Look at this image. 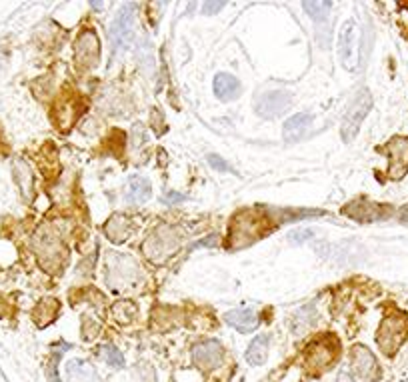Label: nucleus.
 <instances>
[{
	"mask_svg": "<svg viewBox=\"0 0 408 382\" xmlns=\"http://www.w3.org/2000/svg\"><path fill=\"white\" fill-rule=\"evenodd\" d=\"M35 249H37L40 265L50 272L60 270V267L66 262V247L60 240L58 232H55L50 227L38 230L37 238H35Z\"/></svg>",
	"mask_w": 408,
	"mask_h": 382,
	"instance_id": "obj_2",
	"label": "nucleus"
},
{
	"mask_svg": "<svg viewBox=\"0 0 408 382\" xmlns=\"http://www.w3.org/2000/svg\"><path fill=\"white\" fill-rule=\"evenodd\" d=\"M136 312H138V308L130 300H118L112 305V316L122 325H130L136 318Z\"/></svg>",
	"mask_w": 408,
	"mask_h": 382,
	"instance_id": "obj_23",
	"label": "nucleus"
},
{
	"mask_svg": "<svg viewBox=\"0 0 408 382\" xmlns=\"http://www.w3.org/2000/svg\"><path fill=\"white\" fill-rule=\"evenodd\" d=\"M306 234H313L310 230H298V232H293L290 234V242H304L308 236Z\"/></svg>",
	"mask_w": 408,
	"mask_h": 382,
	"instance_id": "obj_28",
	"label": "nucleus"
},
{
	"mask_svg": "<svg viewBox=\"0 0 408 382\" xmlns=\"http://www.w3.org/2000/svg\"><path fill=\"white\" fill-rule=\"evenodd\" d=\"M304 8L315 20H324L328 17V10L333 8L331 2H304Z\"/></svg>",
	"mask_w": 408,
	"mask_h": 382,
	"instance_id": "obj_26",
	"label": "nucleus"
},
{
	"mask_svg": "<svg viewBox=\"0 0 408 382\" xmlns=\"http://www.w3.org/2000/svg\"><path fill=\"white\" fill-rule=\"evenodd\" d=\"M214 93L216 96L224 100V102H230L234 98L241 96V82L230 75H216L214 78Z\"/></svg>",
	"mask_w": 408,
	"mask_h": 382,
	"instance_id": "obj_19",
	"label": "nucleus"
},
{
	"mask_svg": "<svg viewBox=\"0 0 408 382\" xmlns=\"http://www.w3.org/2000/svg\"><path fill=\"white\" fill-rule=\"evenodd\" d=\"M109 272L106 276L111 278L114 287H124V285H132L138 276H140V268L138 265L130 258V256H120V254H112L106 260Z\"/></svg>",
	"mask_w": 408,
	"mask_h": 382,
	"instance_id": "obj_7",
	"label": "nucleus"
},
{
	"mask_svg": "<svg viewBox=\"0 0 408 382\" xmlns=\"http://www.w3.org/2000/svg\"><path fill=\"white\" fill-rule=\"evenodd\" d=\"M167 200L168 202H178V200H185V196H180V194H172V192H170V194L167 196Z\"/></svg>",
	"mask_w": 408,
	"mask_h": 382,
	"instance_id": "obj_31",
	"label": "nucleus"
},
{
	"mask_svg": "<svg viewBox=\"0 0 408 382\" xmlns=\"http://www.w3.org/2000/svg\"><path fill=\"white\" fill-rule=\"evenodd\" d=\"M371 108H372L371 93H369L367 88L358 90V95L354 96L353 100H351L349 111H346V115H344V118H342V128H340V133H342V138H344L346 142L354 140V136L358 134V131H360V124H362V122H364V118L369 116Z\"/></svg>",
	"mask_w": 408,
	"mask_h": 382,
	"instance_id": "obj_3",
	"label": "nucleus"
},
{
	"mask_svg": "<svg viewBox=\"0 0 408 382\" xmlns=\"http://www.w3.org/2000/svg\"><path fill=\"white\" fill-rule=\"evenodd\" d=\"M351 363H353L354 370L358 372L360 379H364L367 382H376L380 376V368L376 363V356L372 354L371 350L362 344H356L351 350Z\"/></svg>",
	"mask_w": 408,
	"mask_h": 382,
	"instance_id": "obj_11",
	"label": "nucleus"
},
{
	"mask_svg": "<svg viewBox=\"0 0 408 382\" xmlns=\"http://www.w3.org/2000/svg\"><path fill=\"white\" fill-rule=\"evenodd\" d=\"M102 359H104V363L112 366V368H122L124 366V356H122V352L116 348V346H112V344H106V346H102Z\"/></svg>",
	"mask_w": 408,
	"mask_h": 382,
	"instance_id": "obj_25",
	"label": "nucleus"
},
{
	"mask_svg": "<svg viewBox=\"0 0 408 382\" xmlns=\"http://www.w3.org/2000/svg\"><path fill=\"white\" fill-rule=\"evenodd\" d=\"M58 300L56 298H44V300H40L35 308V312H33V316H35V321H37L38 326H46L50 325L53 321H55V316L58 314Z\"/></svg>",
	"mask_w": 408,
	"mask_h": 382,
	"instance_id": "obj_22",
	"label": "nucleus"
},
{
	"mask_svg": "<svg viewBox=\"0 0 408 382\" xmlns=\"http://www.w3.org/2000/svg\"><path fill=\"white\" fill-rule=\"evenodd\" d=\"M224 321L232 328L241 330V332H250L254 326L259 325V318H257V312L250 310V308H239V310H230L226 312Z\"/></svg>",
	"mask_w": 408,
	"mask_h": 382,
	"instance_id": "obj_15",
	"label": "nucleus"
},
{
	"mask_svg": "<svg viewBox=\"0 0 408 382\" xmlns=\"http://www.w3.org/2000/svg\"><path fill=\"white\" fill-rule=\"evenodd\" d=\"M338 52L342 66L349 70H356L360 64V28L354 19L346 20L342 30H340V40H338Z\"/></svg>",
	"mask_w": 408,
	"mask_h": 382,
	"instance_id": "obj_4",
	"label": "nucleus"
},
{
	"mask_svg": "<svg viewBox=\"0 0 408 382\" xmlns=\"http://www.w3.org/2000/svg\"><path fill=\"white\" fill-rule=\"evenodd\" d=\"M100 60V42L93 28L82 30L75 42V62L78 68H96Z\"/></svg>",
	"mask_w": 408,
	"mask_h": 382,
	"instance_id": "obj_6",
	"label": "nucleus"
},
{
	"mask_svg": "<svg viewBox=\"0 0 408 382\" xmlns=\"http://www.w3.org/2000/svg\"><path fill=\"white\" fill-rule=\"evenodd\" d=\"M66 376L68 382H98L96 370L93 368V364H89L86 361L80 359H73L66 364Z\"/></svg>",
	"mask_w": 408,
	"mask_h": 382,
	"instance_id": "obj_16",
	"label": "nucleus"
},
{
	"mask_svg": "<svg viewBox=\"0 0 408 382\" xmlns=\"http://www.w3.org/2000/svg\"><path fill=\"white\" fill-rule=\"evenodd\" d=\"M338 382H353V372L349 366H342L340 372H338Z\"/></svg>",
	"mask_w": 408,
	"mask_h": 382,
	"instance_id": "obj_29",
	"label": "nucleus"
},
{
	"mask_svg": "<svg viewBox=\"0 0 408 382\" xmlns=\"http://www.w3.org/2000/svg\"><path fill=\"white\" fill-rule=\"evenodd\" d=\"M150 182L145 176H132L127 184V192L124 198L129 200L130 204H142L150 198Z\"/></svg>",
	"mask_w": 408,
	"mask_h": 382,
	"instance_id": "obj_17",
	"label": "nucleus"
},
{
	"mask_svg": "<svg viewBox=\"0 0 408 382\" xmlns=\"http://www.w3.org/2000/svg\"><path fill=\"white\" fill-rule=\"evenodd\" d=\"M223 346L216 341H204V343L196 344L192 350V359L198 364L203 370H212L216 366L223 364Z\"/></svg>",
	"mask_w": 408,
	"mask_h": 382,
	"instance_id": "obj_14",
	"label": "nucleus"
},
{
	"mask_svg": "<svg viewBox=\"0 0 408 382\" xmlns=\"http://www.w3.org/2000/svg\"><path fill=\"white\" fill-rule=\"evenodd\" d=\"M183 245L180 232L170 227V225H160L150 232L147 240L142 242V254L154 265H163Z\"/></svg>",
	"mask_w": 408,
	"mask_h": 382,
	"instance_id": "obj_1",
	"label": "nucleus"
},
{
	"mask_svg": "<svg viewBox=\"0 0 408 382\" xmlns=\"http://www.w3.org/2000/svg\"><path fill=\"white\" fill-rule=\"evenodd\" d=\"M402 222H408V207L402 211Z\"/></svg>",
	"mask_w": 408,
	"mask_h": 382,
	"instance_id": "obj_32",
	"label": "nucleus"
},
{
	"mask_svg": "<svg viewBox=\"0 0 408 382\" xmlns=\"http://www.w3.org/2000/svg\"><path fill=\"white\" fill-rule=\"evenodd\" d=\"M208 162H210L216 171H230V166L224 162L223 158H219V156H214V154H210V156H208Z\"/></svg>",
	"mask_w": 408,
	"mask_h": 382,
	"instance_id": "obj_27",
	"label": "nucleus"
},
{
	"mask_svg": "<svg viewBox=\"0 0 408 382\" xmlns=\"http://www.w3.org/2000/svg\"><path fill=\"white\" fill-rule=\"evenodd\" d=\"M268 346H270L268 336H266V334H259V336L250 343L248 350H246V361L250 364H254V366L264 364L266 363V359H268Z\"/></svg>",
	"mask_w": 408,
	"mask_h": 382,
	"instance_id": "obj_21",
	"label": "nucleus"
},
{
	"mask_svg": "<svg viewBox=\"0 0 408 382\" xmlns=\"http://www.w3.org/2000/svg\"><path fill=\"white\" fill-rule=\"evenodd\" d=\"M15 176H17V182H19L20 191L28 196V194H30V189H33V172L28 169V164L22 162V160H17V162H15Z\"/></svg>",
	"mask_w": 408,
	"mask_h": 382,
	"instance_id": "obj_24",
	"label": "nucleus"
},
{
	"mask_svg": "<svg viewBox=\"0 0 408 382\" xmlns=\"http://www.w3.org/2000/svg\"><path fill=\"white\" fill-rule=\"evenodd\" d=\"M111 39L116 50H127L132 44V39H134V17H132V12L129 8L120 10V15L112 22Z\"/></svg>",
	"mask_w": 408,
	"mask_h": 382,
	"instance_id": "obj_12",
	"label": "nucleus"
},
{
	"mask_svg": "<svg viewBox=\"0 0 408 382\" xmlns=\"http://www.w3.org/2000/svg\"><path fill=\"white\" fill-rule=\"evenodd\" d=\"M336 356V341L333 338H320L308 346L306 354H304V363L310 370H324L328 364L333 363Z\"/></svg>",
	"mask_w": 408,
	"mask_h": 382,
	"instance_id": "obj_10",
	"label": "nucleus"
},
{
	"mask_svg": "<svg viewBox=\"0 0 408 382\" xmlns=\"http://www.w3.org/2000/svg\"><path fill=\"white\" fill-rule=\"evenodd\" d=\"M384 151L389 154L390 160V178H394V180L402 178L408 171V138L407 136H394L384 146Z\"/></svg>",
	"mask_w": 408,
	"mask_h": 382,
	"instance_id": "obj_9",
	"label": "nucleus"
},
{
	"mask_svg": "<svg viewBox=\"0 0 408 382\" xmlns=\"http://www.w3.org/2000/svg\"><path fill=\"white\" fill-rule=\"evenodd\" d=\"M407 321L398 314H392V316H387L382 323H380V328H378V334H376V343L380 346V350L384 354L392 356L400 344L405 343L407 338Z\"/></svg>",
	"mask_w": 408,
	"mask_h": 382,
	"instance_id": "obj_5",
	"label": "nucleus"
},
{
	"mask_svg": "<svg viewBox=\"0 0 408 382\" xmlns=\"http://www.w3.org/2000/svg\"><path fill=\"white\" fill-rule=\"evenodd\" d=\"M310 115H306V113H302V115H295L293 118H288L286 122H284V140H288V142H297L300 140L306 131H308V126H310Z\"/></svg>",
	"mask_w": 408,
	"mask_h": 382,
	"instance_id": "obj_18",
	"label": "nucleus"
},
{
	"mask_svg": "<svg viewBox=\"0 0 408 382\" xmlns=\"http://www.w3.org/2000/svg\"><path fill=\"white\" fill-rule=\"evenodd\" d=\"M293 102V96L290 93H284V90H272V93H266L259 98L257 102V113H259L262 118H277L282 113L288 111Z\"/></svg>",
	"mask_w": 408,
	"mask_h": 382,
	"instance_id": "obj_13",
	"label": "nucleus"
},
{
	"mask_svg": "<svg viewBox=\"0 0 408 382\" xmlns=\"http://www.w3.org/2000/svg\"><path fill=\"white\" fill-rule=\"evenodd\" d=\"M260 236V220H257L250 212H244L241 216L234 218L232 229H230V240L232 249H242L257 240Z\"/></svg>",
	"mask_w": 408,
	"mask_h": 382,
	"instance_id": "obj_8",
	"label": "nucleus"
},
{
	"mask_svg": "<svg viewBox=\"0 0 408 382\" xmlns=\"http://www.w3.org/2000/svg\"><path fill=\"white\" fill-rule=\"evenodd\" d=\"M104 232H106V236L111 238L112 242H124V240H129L130 234H132V225H130V220L127 216L114 214L109 220V225L104 227Z\"/></svg>",
	"mask_w": 408,
	"mask_h": 382,
	"instance_id": "obj_20",
	"label": "nucleus"
},
{
	"mask_svg": "<svg viewBox=\"0 0 408 382\" xmlns=\"http://www.w3.org/2000/svg\"><path fill=\"white\" fill-rule=\"evenodd\" d=\"M224 6V2H208V4H204L203 8L208 12V15H212L214 10H221Z\"/></svg>",
	"mask_w": 408,
	"mask_h": 382,
	"instance_id": "obj_30",
	"label": "nucleus"
}]
</instances>
